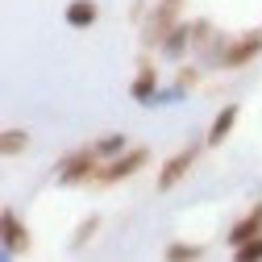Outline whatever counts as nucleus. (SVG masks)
<instances>
[{"label": "nucleus", "instance_id": "obj_1", "mask_svg": "<svg viewBox=\"0 0 262 262\" xmlns=\"http://www.w3.org/2000/svg\"><path fill=\"white\" fill-rule=\"evenodd\" d=\"M92 175H100V154H96V146H83V150H75V154H67L54 167V179L62 183V187H75V183H88Z\"/></svg>", "mask_w": 262, "mask_h": 262}, {"label": "nucleus", "instance_id": "obj_2", "mask_svg": "<svg viewBox=\"0 0 262 262\" xmlns=\"http://www.w3.org/2000/svg\"><path fill=\"white\" fill-rule=\"evenodd\" d=\"M183 5V0H158V9L150 13V21H146V29H142V46L146 50H154L158 42H167V34L175 29V9Z\"/></svg>", "mask_w": 262, "mask_h": 262}, {"label": "nucleus", "instance_id": "obj_3", "mask_svg": "<svg viewBox=\"0 0 262 262\" xmlns=\"http://www.w3.org/2000/svg\"><path fill=\"white\" fill-rule=\"evenodd\" d=\"M191 167H195V146H187V150L171 154V158L158 167V191H171L175 183H183V175H187Z\"/></svg>", "mask_w": 262, "mask_h": 262}, {"label": "nucleus", "instance_id": "obj_4", "mask_svg": "<svg viewBox=\"0 0 262 262\" xmlns=\"http://www.w3.org/2000/svg\"><path fill=\"white\" fill-rule=\"evenodd\" d=\"M146 150H129V154H121L117 162H108V167L100 171V183H121V179H129V175H138L142 167H146Z\"/></svg>", "mask_w": 262, "mask_h": 262}, {"label": "nucleus", "instance_id": "obj_5", "mask_svg": "<svg viewBox=\"0 0 262 262\" xmlns=\"http://www.w3.org/2000/svg\"><path fill=\"white\" fill-rule=\"evenodd\" d=\"M129 96H134L138 104H154V100H158V71H154L150 58L138 62V79L129 83Z\"/></svg>", "mask_w": 262, "mask_h": 262}, {"label": "nucleus", "instance_id": "obj_6", "mask_svg": "<svg viewBox=\"0 0 262 262\" xmlns=\"http://www.w3.org/2000/svg\"><path fill=\"white\" fill-rule=\"evenodd\" d=\"M0 225H5V254H9V258L25 254V250H29V229H25L21 221H17V212H13V208H5Z\"/></svg>", "mask_w": 262, "mask_h": 262}, {"label": "nucleus", "instance_id": "obj_7", "mask_svg": "<svg viewBox=\"0 0 262 262\" xmlns=\"http://www.w3.org/2000/svg\"><path fill=\"white\" fill-rule=\"evenodd\" d=\"M258 50H262V34H246V38H237L233 46L225 42V58H221V67H246V62H250Z\"/></svg>", "mask_w": 262, "mask_h": 262}, {"label": "nucleus", "instance_id": "obj_8", "mask_svg": "<svg viewBox=\"0 0 262 262\" xmlns=\"http://www.w3.org/2000/svg\"><path fill=\"white\" fill-rule=\"evenodd\" d=\"M237 117H242V108H237V104H225V108L216 113V121L208 125V138H204V146H221V142H225L229 134H233Z\"/></svg>", "mask_w": 262, "mask_h": 262}, {"label": "nucleus", "instance_id": "obj_9", "mask_svg": "<svg viewBox=\"0 0 262 262\" xmlns=\"http://www.w3.org/2000/svg\"><path fill=\"white\" fill-rule=\"evenodd\" d=\"M262 233V204H254L233 229H229V246H242V242H250V237H258Z\"/></svg>", "mask_w": 262, "mask_h": 262}, {"label": "nucleus", "instance_id": "obj_10", "mask_svg": "<svg viewBox=\"0 0 262 262\" xmlns=\"http://www.w3.org/2000/svg\"><path fill=\"white\" fill-rule=\"evenodd\" d=\"M62 17H67L71 29H88V25H96V17H100V5H96V0H71Z\"/></svg>", "mask_w": 262, "mask_h": 262}, {"label": "nucleus", "instance_id": "obj_11", "mask_svg": "<svg viewBox=\"0 0 262 262\" xmlns=\"http://www.w3.org/2000/svg\"><path fill=\"white\" fill-rule=\"evenodd\" d=\"M191 38H195V25H175L171 34H167V42H162V54H167V58H179Z\"/></svg>", "mask_w": 262, "mask_h": 262}, {"label": "nucleus", "instance_id": "obj_12", "mask_svg": "<svg viewBox=\"0 0 262 262\" xmlns=\"http://www.w3.org/2000/svg\"><path fill=\"white\" fill-rule=\"evenodd\" d=\"M92 146H96V154H100V158H113V154H125V134H104V138H96Z\"/></svg>", "mask_w": 262, "mask_h": 262}, {"label": "nucleus", "instance_id": "obj_13", "mask_svg": "<svg viewBox=\"0 0 262 262\" xmlns=\"http://www.w3.org/2000/svg\"><path fill=\"white\" fill-rule=\"evenodd\" d=\"M233 258H237V262H258V258H262V233L250 237V242H242V246H233Z\"/></svg>", "mask_w": 262, "mask_h": 262}, {"label": "nucleus", "instance_id": "obj_14", "mask_svg": "<svg viewBox=\"0 0 262 262\" xmlns=\"http://www.w3.org/2000/svg\"><path fill=\"white\" fill-rule=\"evenodd\" d=\"M29 146V134H21V129H5V138H0V150L5 154H21Z\"/></svg>", "mask_w": 262, "mask_h": 262}, {"label": "nucleus", "instance_id": "obj_15", "mask_svg": "<svg viewBox=\"0 0 262 262\" xmlns=\"http://www.w3.org/2000/svg\"><path fill=\"white\" fill-rule=\"evenodd\" d=\"M96 229H100V221H96V216L79 221V229H75V237H71V250H83V246H88V237L96 233Z\"/></svg>", "mask_w": 262, "mask_h": 262}, {"label": "nucleus", "instance_id": "obj_16", "mask_svg": "<svg viewBox=\"0 0 262 262\" xmlns=\"http://www.w3.org/2000/svg\"><path fill=\"white\" fill-rule=\"evenodd\" d=\"M200 254H204L200 246H183V242H175V246H167V258H175V262H179V258H200Z\"/></svg>", "mask_w": 262, "mask_h": 262}, {"label": "nucleus", "instance_id": "obj_17", "mask_svg": "<svg viewBox=\"0 0 262 262\" xmlns=\"http://www.w3.org/2000/svg\"><path fill=\"white\" fill-rule=\"evenodd\" d=\"M258 34H262V29H258Z\"/></svg>", "mask_w": 262, "mask_h": 262}]
</instances>
